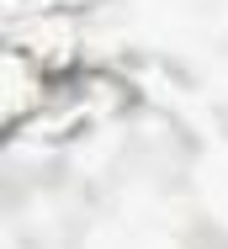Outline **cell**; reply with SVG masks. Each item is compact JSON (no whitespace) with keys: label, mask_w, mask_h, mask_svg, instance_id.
Instances as JSON below:
<instances>
[{"label":"cell","mask_w":228,"mask_h":249,"mask_svg":"<svg viewBox=\"0 0 228 249\" xmlns=\"http://www.w3.org/2000/svg\"><path fill=\"white\" fill-rule=\"evenodd\" d=\"M53 74H48L43 64H32L21 48H11L5 43V58H0V106H5V122H11V133L16 127H27L38 111H48V101H53Z\"/></svg>","instance_id":"6da1fadb"}]
</instances>
